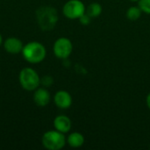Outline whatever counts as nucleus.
Listing matches in <instances>:
<instances>
[{
  "label": "nucleus",
  "instance_id": "nucleus-9",
  "mask_svg": "<svg viewBox=\"0 0 150 150\" xmlns=\"http://www.w3.org/2000/svg\"><path fill=\"white\" fill-rule=\"evenodd\" d=\"M50 93L46 88H37L34 91L33 94V101L34 103L40 106V107H44L47 105L50 102Z\"/></svg>",
  "mask_w": 150,
  "mask_h": 150
},
{
  "label": "nucleus",
  "instance_id": "nucleus-7",
  "mask_svg": "<svg viewBox=\"0 0 150 150\" xmlns=\"http://www.w3.org/2000/svg\"><path fill=\"white\" fill-rule=\"evenodd\" d=\"M54 102L60 109H68L72 105V97L69 92L66 91H59L54 94Z\"/></svg>",
  "mask_w": 150,
  "mask_h": 150
},
{
  "label": "nucleus",
  "instance_id": "nucleus-12",
  "mask_svg": "<svg viewBox=\"0 0 150 150\" xmlns=\"http://www.w3.org/2000/svg\"><path fill=\"white\" fill-rule=\"evenodd\" d=\"M102 5L99 4V3H97V2H93L91 4H90L87 8H86V11L85 12L91 18H98L101 13H102Z\"/></svg>",
  "mask_w": 150,
  "mask_h": 150
},
{
  "label": "nucleus",
  "instance_id": "nucleus-1",
  "mask_svg": "<svg viewBox=\"0 0 150 150\" xmlns=\"http://www.w3.org/2000/svg\"><path fill=\"white\" fill-rule=\"evenodd\" d=\"M37 21L40 28L43 31H51L58 21V12L51 6H42L36 11Z\"/></svg>",
  "mask_w": 150,
  "mask_h": 150
},
{
  "label": "nucleus",
  "instance_id": "nucleus-15",
  "mask_svg": "<svg viewBox=\"0 0 150 150\" xmlns=\"http://www.w3.org/2000/svg\"><path fill=\"white\" fill-rule=\"evenodd\" d=\"M79 22L83 25H90L91 24V18L85 12L84 14H83L79 18Z\"/></svg>",
  "mask_w": 150,
  "mask_h": 150
},
{
  "label": "nucleus",
  "instance_id": "nucleus-5",
  "mask_svg": "<svg viewBox=\"0 0 150 150\" xmlns=\"http://www.w3.org/2000/svg\"><path fill=\"white\" fill-rule=\"evenodd\" d=\"M85 11L86 7L81 0H69L62 8L63 15L69 19H78Z\"/></svg>",
  "mask_w": 150,
  "mask_h": 150
},
{
  "label": "nucleus",
  "instance_id": "nucleus-13",
  "mask_svg": "<svg viewBox=\"0 0 150 150\" xmlns=\"http://www.w3.org/2000/svg\"><path fill=\"white\" fill-rule=\"evenodd\" d=\"M142 11L139 6H131L127 11V18L132 21L138 20L142 16Z\"/></svg>",
  "mask_w": 150,
  "mask_h": 150
},
{
  "label": "nucleus",
  "instance_id": "nucleus-11",
  "mask_svg": "<svg viewBox=\"0 0 150 150\" xmlns=\"http://www.w3.org/2000/svg\"><path fill=\"white\" fill-rule=\"evenodd\" d=\"M67 143L71 148H75V149L80 148L84 143V137L81 133L78 132L71 133L67 138Z\"/></svg>",
  "mask_w": 150,
  "mask_h": 150
},
{
  "label": "nucleus",
  "instance_id": "nucleus-10",
  "mask_svg": "<svg viewBox=\"0 0 150 150\" xmlns=\"http://www.w3.org/2000/svg\"><path fill=\"white\" fill-rule=\"evenodd\" d=\"M71 120L66 115H58L54 120V127L55 128V130L62 134L69 133L71 129Z\"/></svg>",
  "mask_w": 150,
  "mask_h": 150
},
{
  "label": "nucleus",
  "instance_id": "nucleus-17",
  "mask_svg": "<svg viewBox=\"0 0 150 150\" xmlns=\"http://www.w3.org/2000/svg\"><path fill=\"white\" fill-rule=\"evenodd\" d=\"M146 103H147V105L149 107V109L150 110V92L148 94L147 96V98H146Z\"/></svg>",
  "mask_w": 150,
  "mask_h": 150
},
{
  "label": "nucleus",
  "instance_id": "nucleus-18",
  "mask_svg": "<svg viewBox=\"0 0 150 150\" xmlns=\"http://www.w3.org/2000/svg\"><path fill=\"white\" fill-rule=\"evenodd\" d=\"M2 42H3V38H2V35L0 34V46L2 45Z\"/></svg>",
  "mask_w": 150,
  "mask_h": 150
},
{
  "label": "nucleus",
  "instance_id": "nucleus-4",
  "mask_svg": "<svg viewBox=\"0 0 150 150\" xmlns=\"http://www.w3.org/2000/svg\"><path fill=\"white\" fill-rule=\"evenodd\" d=\"M42 145L48 150H60L64 148L67 139L64 134L57 130H50L46 132L41 139Z\"/></svg>",
  "mask_w": 150,
  "mask_h": 150
},
{
  "label": "nucleus",
  "instance_id": "nucleus-2",
  "mask_svg": "<svg viewBox=\"0 0 150 150\" xmlns=\"http://www.w3.org/2000/svg\"><path fill=\"white\" fill-rule=\"evenodd\" d=\"M22 55L24 59L32 64L41 62L47 54V51L43 44L38 41H31L25 44L22 49Z\"/></svg>",
  "mask_w": 150,
  "mask_h": 150
},
{
  "label": "nucleus",
  "instance_id": "nucleus-16",
  "mask_svg": "<svg viewBox=\"0 0 150 150\" xmlns=\"http://www.w3.org/2000/svg\"><path fill=\"white\" fill-rule=\"evenodd\" d=\"M54 80L51 76H45L42 78H40V84H42L45 87H48L53 83Z\"/></svg>",
  "mask_w": 150,
  "mask_h": 150
},
{
  "label": "nucleus",
  "instance_id": "nucleus-8",
  "mask_svg": "<svg viewBox=\"0 0 150 150\" xmlns=\"http://www.w3.org/2000/svg\"><path fill=\"white\" fill-rule=\"evenodd\" d=\"M23 43L22 41L16 38V37H9L4 42V47L9 54H18L22 52L23 49Z\"/></svg>",
  "mask_w": 150,
  "mask_h": 150
},
{
  "label": "nucleus",
  "instance_id": "nucleus-3",
  "mask_svg": "<svg viewBox=\"0 0 150 150\" xmlns=\"http://www.w3.org/2000/svg\"><path fill=\"white\" fill-rule=\"evenodd\" d=\"M18 80L22 88L28 91H33L40 85V77L32 68L23 69L19 73Z\"/></svg>",
  "mask_w": 150,
  "mask_h": 150
},
{
  "label": "nucleus",
  "instance_id": "nucleus-19",
  "mask_svg": "<svg viewBox=\"0 0 150 150\" xmlns=\"http://www.w3.org/2000/svg\"><path fill=\"white\" fill-rule=\"evenodd\" d=\"M130 1H132V2H138L139 0H130Z\"/></svg>",
  "mask_w": 150,
  "mask_h": 150
},
{
  "label": "nucleus",
  "instance_id": "nucleus-6",
  "mask_svg": "<svg viewBox=\"0 0 150 150\" xmlns=\"http://www.w3.org/2000/svg\"><path fill=\"white\" fill-rule=\"evenodd\" d=\"M53 51L54 55L59 59H67L73 51V45L69 39L66 37H61L55 40L53 46Z\"/></svg>",
  "mask_w": 150,
  "mask_h": 150
},
{
  "label": "nucleus",
  "instance_id": "nucleus-14",
  "mask_svg": "<svg viewBox=\"0 0 150 150\" xmlns=\"http://www.w3.org/2000/svg\"><path fill=\"white\" fill-rule=\"evenodd\" d=\"M138 6L141 8L142 12L150 14V0H139Z\"/></svg>",
  "mask_w": 150,
  "mask_h": 150
}]
</instances>
